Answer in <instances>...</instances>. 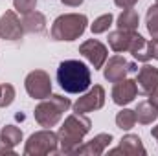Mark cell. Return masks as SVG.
Returning a JSON list of instances; mask_svg holds the SVG:
<instances>
[{
    "instance_id": "cell-1",
    "label": "cell",
    "mask_w": 158,
    "mask_h": 156,
    "mask_svg": "<svg viewBox=\"0 0 158 156\" xmlns=\"http://www.w3.org/2000/svg\"><path fill=\"white\" fill-rule=\"evenodd\" d=\"M57 83L68 94H81L90 86V70L76 59L63 61L57 68Z\"/></svg>"
},
{
    "instance_id": "cell-2",
    "label": "cell",
    "mask_w": 158,
    "mask_h": 156,
    "mask_svg": "<svg viewBox=\"0 0 158 156\" xmlns=\"http://www.w3.org/2000/svg\"><path fill=\"white\" fill-rule=\"evenodd\" d=\"M90 119L85 116V114H79V112H74L72 116H68L64 119L63 127L59 129L57 132V140L61 143V153L64 154H72L74 149L77 147L79 143L83 142L85 134L90 130Z\"/></svg>"
},
{
    "instance_id": "cell-3",
    "label": "cell",
    "mask_w": 158,
    "mask_h": 156,
    "mask_svg": "<svg viewBox=\"0 0 158 156\" xmlns=\"http://www.w3.org/2000/svg\"><path fill=\"white\" fill-rule=\"evenodd\" d=\"M86 17L79 13H68L55 18L52 26V37L55 40H76L86 30Z\"/></svg>"
},
{
    "instance_id": "cell-4",
    "label": "cell",
    "mask_w": 158,
    "mask_h": 156,
    "mask_svg": "<svg viewBox=\"0 0 158 156\" xmlns=\"http://www.w3.org/2000/svg\"><path fill=\"white\" fill-rule=\"evenodd\" d=\"M70 99L63 97V96H48L39 107L35 109V119L40 127L50 129L53 125H57V121L61 119L63 112H66L70 109Z\"/></svg>"
},
{
    "instance_id": "cell-5",
    "label": "cell",
    "mask_w": 158,
    "mask_h": 156,
    "mask_svg": "<svg viewBox=\"0 0 158 156\" xmlns=\"http://www.w3.org/2000/svg\"><path fill=\"white\" fill-rule=\"evenodd\" d=\"M57 134L52 130H40L30 136L24 147L26 156H42V154H55L57 153Z\"/></svg>"
},
{
    "instance_id": "cell-6",
    "label": "cell",
    "mask_w": 158,
    "mask_h": 156,
    "mask_svg": "<svg viewBox=\"0 0 158 156\" xmlns=\"http://www.w3.org/2000/svg\"><path fill=\"white\" fill-rule=\"evenodd\" d=\"M24 84H26V92L33 99H46L52 92V81L44 70H35V72L28 74Z\"/></svg>"
},
{
    "instance_id": "cell-7",
    "label": "cell",
    "mask_w": 158,
    "mask_h": 156,
    "mask_svg": "<svg viewBox=\"0 0 158 156\" xmlns=\"http://www.w3.org/2000/svg\"><path fill=\"white\" fill-rule=\"evenodd\" d=\"M134 72H138L134 63L127 61L121 55H114L109 59V63L105 66V79L110 83H118V81L125 79L129 74H134Z\"/></svg>"
},
{
    "instance_id": "cell-8",
    "label": "cell",
    "mask_w": 158,
    "mask_h": 156,
    "mask_svg": "<svg viewBox=\"0 0 158 156\" xmlns=\"http://www.w3.org/2000/svg\"><path fill=\"white\" fill-rule=\"evenodd\" d=\"M79 53L85 59L90 61V64L94 66V70L103 68V64L107 61V55H109L105 44H101L99 40H96V39H90V40H86V42H83L79 46Z\"/></svg>"
},
{
    "instance_id": "cell-9",
    "label": "cell",
    "mask_w": 158,
    "mask_h": 156,
    "mask_svg": "<svg viewBox=\"0 0 158 156\" xmlns=\"http://www.w3.org/2000/svg\"><path fill=\"white\" fill-rule=\"evenodd\" d=\"M103 105H105V90H103V86L96 84L88 94H85L74 103V110L79 114H86V112L101 109Z\"/></svg>"
},
{
    "instance_id": "cell-10",
    "label": "cell",
    "mask_w": 158,
    "mask_h": 156,
    "mask_svg": "<svg viewBox=\"0 0 158 156\" xmlns=\"http://www.w3.org/2000/svg\"><path fill=\"white\" fill-rule=\"evenodd\" d=\"M24 33L22 22L17 18L15 11H6L0 17V39L6 40H19Z\"/></svg>"
},
{
    "instance_id": "cell-11",
    "label": "cell",
    "mask_w": 158,
    "mask_h": 156,
    "mask_svg": "<svg viewBox=\"0 0 158 156\" xmlns=\"http://www.w3.org/2000/svg\"><path fill=\"white\" fill-rule=\"evenodd\" d=\"M136 94H138L136 81L125 77L114 84V88H112V101L116 105H119V107H123V105H129L131 101H134Z\"/></svg>"
},
{
    "instance_id": "cell-12",
    "label": "cell",
    "mask_w": 158,
    "mask_h": 156,
    "mask_svg": "<svg viewBox=\"0 0 158 156\" xmlns=\"http://www.w3.org/2000/svg\"><path fill=\"white\" fill-rule=\"evenodd\" d=\"M136 86H138V92L143 94V96L153 94L158 88V68L151 66V64H143L138 70Z\"/></svg>"
},
{
    "instance_id": "cell-13",
    "label": "cell",
    "mask_w": 158,
    "mask_h": 156,
    "mask_svg": "<svg viewBox=\"0 0 158 156\" xmlns=\"http://www.w3.org/2000/svg\"><path fill=\"white\" fill-rule=\"evenodd\" d=\"M110 142H112V136H110V134H98V136H96L94 140H90L88 143L76 147L72 154H92V156L103 154L105 149L110 145Z\"/></svg>"
},
{
    "instance_id": "cell-14",
    "label": "cell",
    "mask_w": 158,
    "mask_h": 156,
    "mask_svg": "<svg viewBox=\"0 0 158 156\" xmlns=\"http://www.w3.org/2000/svg\"><path fill=\"white\" fill-rule=\"evenodd\" d=\"M129 51H131L132 57H134L136 61H140V63H147L149 59H153V48H151V42H147V40L143 39L142 35H138V33H134Z\"/></svg>"
},
{
    "instance_id": "cell-15",
    "label": "cell",
    "mask_w": 158,
    "mask_h": 156,
    "mask_svg": "<svg viewBox=\"0 0 158 156\" xmlns=\"http://www.w3.org/2000/svg\"><path fill=\"white\" fill-rule=\"evenodd\" d=\"M119 153H123V154H145V147L142 145V140L138 136L127 134V136H123L119 147L110 151V154H119Z\"/></svg>"
},
{
    "instance_id": "cell-16",
    "label": "cell",
    "mask_w": 158,
    "mask_h": 156,
    "mask_svg": "<svg viewBox=\"0 0 158 156\" xmlns=\"http://www.w3.org/2000/svg\"><path fill=\"white\" fill-rule=\"evenodd\" d=\"M132 37H134V31L118 30V31L109 33V44H110V48H112L114 51H129L131 42H132Z\"/></svg>"
},
{
    "instance_id": "cell-17",
    "label": "cell",
    "mask_w": 158,
    "mask_h": 156,
    "mask_svg": "<svg viewBox=\"0 0 158 156\" xmlns=\"http://www.w3.org/2000/svg\"><path fill=\"white\" fill-rule=\"evenodd\" d=\"M22 28H24V31H30V33H42L46 30V18L39 11H31V13L24 15Z\"/></svg>"
},
{
    "instance_id": "cell-18",
    "label": "cell",
    "mask_w": 158,
    "mask_h": 156,
    "mask_svg": "<svg viewBox=\"0 0 158 156\" xmlns=\"http://www.w3.org/2000/svg\"><path fill=\"white\" fill-rule=\"evenodd\" d=\"M22 142V130L15 125H6L0 132V143L6 149H13L15 145H19Z\"/></svg>"
},
{
    "instance_id": "cell-19",
    "label": "cell",
    "mask_w": 158,
    "mask_h": 156,
    "mask_svg": "<svg viewBox=\"0 0 158 156\" xmlns=\"http://www.w3.org/2000/svg\"><path fill=\"white\" fill-rule=\"evenodd\" d=\"M134 112H136V121H140V123H143V125L153 123L158 117V109L149 101V99L138 103V109H136Z\"/></svg>"
},
{
    "instance_id": "cell-20",
    "label": "cell",
    "mask_w": 158,
    "mask_h": 156,
    "mask_svg": "<svg viewBox=\"0 0 158 156\" xmlns=\"http://www.w3.org/2000/svg\"><path fill=\"white\" fill-rule=\"evenodd\" d=\"M138 22H140V17L138 13L129 7V9H123V13L118 17V30H123V31H134L138 28Z\"/></svg>"
},
{
    "instance_id": "cell-21",
    "label": "cell",
    "mask_w": 158,
    "mask_h": 156,
    "mask_svg": "<svg viewBox=\"0 0 158 156\" xmlns=\"http://www.w3.org/2000/svg\"><path fill=\"white\" fill-rule=\"evenodd\" d=\"M134 123H136V112H134V110L123 109L121 112H118V116H116V125H118L119 129L129 130V129L134 127Z\"/></svg>"
},
{
    "instance_id": "cell-22",
    "label": "cell",
    "mask_w": 158,
    "mask_h": 156,
    "mask_svg": "<svg viewBox=\"0 0 158 156\" xmlns=\"http://www.w3.org/2000/svg\"><path fill=\"white\" fill-rule=\"evenodd\" d=\"M145 20H147V30H149V33L153 35V39H158V4L151 6V7L147 9Z\"/></svg>"
},
{
    "instance_id": "cell-23",
    "label": "cell",
    "mask_w": 158,
    "mask_h": 156,
    "mask_svg": "<svg viewBox=\"0 0 158 156\" xmlns=\"http://www.w3.org/2000/svg\"><path fill=\"white\" fill-rule=\"evenodd\" d=\"M112 20H114V17L110 15V13H107V15H101V17H98L96 20H94V24L90 26V30H92V33H105L110 26H112Z\"/></svg>"
},
{
    "instance_id": "cell-24",
    "label": "cell",
    "mask_w": 158,
    "mask_h": 156,
    "mask_svg": "<svg viewBox=\"0 0 158 156\" xmlns=\"http://www.w3.org/2000/svg\"><path fill=\"white\" fill-rule=\"evenodd\" d=\"M13 6L19 13L22 15H28L31 11H35V6H37V0H13Z\"/></svg>"
},
{
    "instance_id": "cell-25",
    "label": "cell",
    "mask_w": 158,
    "mask_h": 156,
    "mask_svg": "<svg viewBox=\"0 0 158 156\" xmlns=\"http://www.w3.org/2000/svg\"><path fill=\"white\" fill-rule=\"evenodd\" d=\"M15 99V88L11 84H2V101L0 107H9Z\"/></svg>"
},
{
    "instance_id": "cell-26",
    "label": "cell",
    "mask_w": 158,
    "mask_h": 156,
    "mask_svg": "<svg viewBox=\"0 0 158 156\" xmlns=\"http://www.w3.org/2000/svg\"><path fill=\"white\" fill-rule=\"evenodd\" d=\"M138 0H114V4L121 7V9H129V7H132L134 4H136Z\"/></svg>"
},
{
    "instance_id": "cell-27",
    "label": "cell",
    "mask_w": 158,
    "mask_h": 156,
    "mask_svg": "<svg viewBox=\"0 0 158 156\" xmlns=\"http://www.w3.org/2000/svg\"><path fill=\"white\" fill-rule=\"evenodd\" d=\"M64 6H72V7H76V6H81L83 4V0H61Z\"/></svg>"
},
{
    "instance_id": "cell-28",
    "label": "cell",
    "mask_w": 158,
    "mask_h": 156,
    "mask_svg": "<svg viewBox=\"0 0 158 156\" xmlns=\"http://www.w3.org/2000/svg\"><path fill=\"white\" fill-rule=\"evenodd\" d=\"M149 96H151V97H149V101H151V103H153V105L158 109V88L153 92V94H149Z\"/></svg>"
},
{
    "instance_id": "cell-29",
    "label": "cell",
    "mask_w": 158,
    "mask_h": 156,
    "mask_svg": "<svg viewBox=\"0 0 158 156\" xmlns=\"http://www.w3.org/2000/svg\"><path fill=\"white\" fill-rule=\"evenodd\" d=\"M151 48H153V57H155V59H158V39H153V42H151Z\"/></svg>"
},
{
    "instance_id": "cell-30",
    "label": "cell",
    "mask_w": 158,
    "mask_h": 156,
    "mask_svg": "<svg viewBox=\"0 0 158 156\" xmlns=\"http://www.w3.org/2000/svg\"><path fill=\"white\" fill-rule=\"evenodd\" d=\"M151 134H153V136H155V138L158 140V125L155 127V129H153V130H151Z\"/></svg>"
},
{
    "instance_id": "cell-31",
    "label": "cell",
    "mask_w": 158,
    "mask_h": 156,
    "mask_svg": "<svg viewBox=\"0 0 158 156\" xmlns=\"http://www.w3.org/2000/svg\"><path fill=\"white\" fill-rule=\"evenodd\" d=\"M0 101H2V84H0Z\"/></svg>"
},
{
    "instance_id": "cell-32",
    "label": "cell",
    "mask_w": 158,
    "mask_h": 156,
    "mask_svg": "<svg viewBox=\"0 0 158 156\" xmlns=\"http://www.w3.org/2000/svg\"><path fill=\"white\" fill-rule=\"evenodd\" d=\"M156 4H158V0H156Z\"/></svg>"
}]
</instances>
